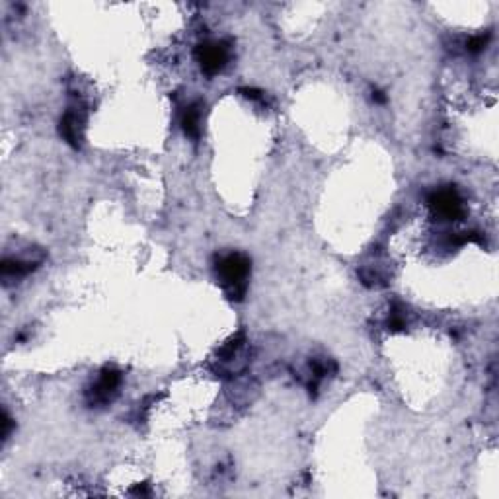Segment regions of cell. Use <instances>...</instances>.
Instances as JSON below:
<instances>
[{
    "label": "cell",
    "mask_w": 499,
    "mask_h": 499,
    "mask_svg": "<svg viewBox=\"0 0 499 499\" xmlns=\"http://www.w3.org/2000/svg\"><path fill=\"white\" fill-rule=\"evenodd\" d=\"M10 428H12V419L8 418V413H4V418H2V439H8Z\"/></svg>",
    "instance_id": "8"
},
{
    "label": "cell",
    "mask_w": 499,
    "mask_h": 499,
    "mask_svg": "<svg viewBox=\"0 0 499 499\" xmlns=\"http://www.w3.org/2000/svg\"><path fill=\"white\" fill-rule=\"evenodd\" d=\"M429 205L443 219H458L463 214V201L455 189H439L429 197Z\"/></svg>",
    "instance_id": "3"
},
{
    "label": "cell",
    "mask_w": 499,
    "mask_h": 499,
    "mask_svg": "<svg viewBox=\"0 0 499 499\" xmlns=\"http://www.w3.org/2000/svg\"><path fill=\"white\" fill-rule=\"evenodd\" d=\"M486 43H488V39L484 36H476L472 37V39H468L466 41V49L470 51V53H478V51H481L484 47H486Z\"/></svg>",
    "instance_id": "7"
},
{
    "label": "cell",
    "mask_w": 499,
    "mask_h": 499,
    "mask_svg": "<svg viewBox=\"0 0 499 499\" xmlns=\"http://www.w3.org/2000/svg\"><path fill=\"white\" fill-rule=\"evenodd\" d=\"M197 59L207 74H217L228 61V47L223 41H207L197 47Z\"/></svg>",
    "instance_id": "2"
},
{
    "label": "cell",
    "mask_w": 499,
    "mask_h": 499,
    "mask_svg": "<svg viewBox=\"0 0 499 499\" xmlns=\"http://www.w3.org/2000/svg\"><path fill=\"white\" fill-rule=\"evenodd\" d=\"M81 125H82V117L78 111H67L64 117L61 121V135L72 144V146H78V141H81Z\"/></svg>",
    "instance_id": "5"
},
{
    "label": "cell",
    "mask_w": 499,
    "mask_h": 499,
    "mask_svg": "<svg viewBox=\"0 0 499 499\" xmlns=\"http://www.w3.org/2000/svg\"><path fill=\"white\" fill-rule=\"evenodd\" d=\"M119 383H121L119 371H116V369H106V371L102 373V376H100L96 386H94V390H92V400L107 402L111 398V394L117 390Z\"/></svg>",
    "instance_id": "4"
},
{
    "label": "cell",
    "mask_w": 499,
    "mask_h": 499,
    "mask_svg": "<svg viewBox=\"0 0 499 499\" xmlns=\"http://www.w3.org/2000/svg\"><path fill=\"white\" fill-rule=\"evenodd\" d=\"M219 275L223 279L226 291L232 299H242L246 291V277L250 271V261L242 254H231L219 261Z\"/></svg>",
    "instance_id": "1"
},
{
    "label": "cell",
    "mask_w": 499,
    "mask_h": 499,
    "mask_svg": "<svg viewBox=\"0 0 499 499\" xmlns=\"http://www.w3.org/2000/svg\"><path fill=\"white\" fill-rule=\"evenodd\" d=\"M199 123H201V106L193 104L186 109V114L182 117V127L189 137H197L199 135Z\"/></svg>",
    "instance_id": "6"
}]
</instances>
